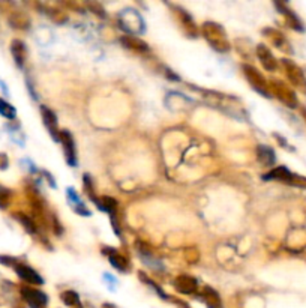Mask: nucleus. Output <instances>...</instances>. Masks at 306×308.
Returning a JSON list of instances; mask_svg holds the SVG:
<instances>
[{
  "instance_id": "a878e982",
  "label": "nucleus",
  "mask_w": 306,
  "mask_h": 308,
  "mask_svg": "<svg viewBox=\"0 0 306 308\" xmlns=\"http://www.w3.org/2000/svg\"><path fill=\"white\" fill-rule=\"evenodd\" d=\"M11 198V191L5 186L0 185V208H6L8 206V201Z\"/></svg>"
},
{
  "instance_id": "b1692460",
  "label": "nucleus",
  "mask_w": 306,
  "mask_h": 308,
  "mask_svg": "<svg viewBox=\"0 0 306 308\" xmlns=\"http://www.w3.org/2000/svg\"><path fill=\"white\" fill-rule=\"evenodd\" d=\"M15 218L26 227V230H27L29 233H35V232H36V227H35L33 220L29 218L27 215H24V214H15Z\"/></svg>"
},
{
  "instance_id": "4468645a",
  "label": "nucleus",
  "mask_w": 306,
  "mask_h": 308,
  "mask_svg": "<svg viewBox=\"0 0 306 308\" xmlns=\"http://www.w3.org/2000/svg\"><path fill=\"white\" fill-rule=\"evenodd\" d=\"M8 20H9V24L18 30H26L30 26V18L27 17L26 12H21V11H14Z\"/></svg>"
},
{
  "instance_id": "aec40b11",
  "label": "nucleus",
  "mask_w": 306,
  "mask_h": 308,
  "mask_svg": "<svg viewBox=\"0 0 306 308\" xmlns=\"http://www.w3.org/2000/svg\"><path fill=\"white\" fill-rule=\"evenodd\" d=\"M0 115H2L3 118H6V119H14L17 116V112H15L12 104H9L8 101L0 98Z\"/></svg>"
},
{
  "instance_id": "cd10ccee",
  "label": "nucleus",
  "mask_w": 306,
  "mask_h": 308,
  "mask_svg": "<svg viewBox=\"0 0 306 308\" xmlns=\"http://www.w3.org/2000/svg\"><path fill=\"white\" fill-rule=\"evenodd\" d=\"M303 116L306 118V110H303Z\"/></svg>"
},
{
  "instance_id": "0eeeda50",
  "label": "nucleus",
  "mask_w": 306,
  "mask_h": 308,
  "mask_svg": "<svg viewBox=\"0 0 306 308\" xmlns=\"http://www.w3.org/2000/svg\"><path fill=\"white\" fill-rule=\"evenodd\" d=\"M41 115H42V121H44V125L48 128L51 137H53L56 141H59L60 138V131L57 129V119H56V115L51 112L48 107L42 106L41 107Z\"/></svg>"
},
{
  "instance_id": "6e6552de",
  "label": "nucleus",
  "mask_w": 306,
  "mask_h": 308,
  "mask_svg": "<svg viewBox=\"0 0 306 308\" xmlns=\"http://www.w3.org/2000/svg\"><path fill=\"white\" fill-rule=\"evenodd\" d=\"M257 56L261 62V65L267 69V71H275L278 63L275 56L272 55V51L264 45V44H258L257 45Z\"/></svg>"
},
{
  "instance_id": "ddd939ff",
  "label": "nucleus",
  "mask_w": 306,
  "mask_h": 308,
  "mask_svg": "<svg viewBox=\"0 0 306 308\" xmlns=\"http://www.w3.org/2000/svg\"><path fill=\"white\" fill-rule=\"evenodd\" d=\"M264 179L266 181L276 179V181H281V182H290V184H293V179H296V176L287 167H276L272 172H269L267 175H264Z\"/></svg>"
},
{
  "instance_id": "39448f33",
  "label": "nucleus",
  "mask_w": 306,
  "mask_h": 308,
  "mask_svg": "<svg viewBox=\"0 0 306 308\" xmlns=\"http://www.w3.org/2000/svg\"><path fill=\"white\" fill-rule=\"evenodd\" d=\"M59 141L63 146V152H65V158L66 163L69 166H75L77 164V152H75V143H74V137L69 131L63 129L60 131V138Z\"/></svg>"
},
{
  "instance_id": "2eb2a0df",
  "label": "nucleus",
  "mask_w": 306,
  "mask_h": 308,
  "mask_svg": "<svg viewBox=\"0 0 306 308\" xmlns=\"http://www.w3.org/2000/svg\"><path fill=\"white\" fill-rule=\"evenodd\" d=\"M201 298L204 299V302L207 304L209 308H222L219 295H218L213 289H210V287H204V289H203V292H201Z\"/></svg>"
},
{
  "instance_id": "f8f14e48",
  "label": "nucleus",
  "mask_w": 306,
  "mask_h": 308,
  "mask_svg": "<svg viewBox=\"0 0 306 308\" xmlns=\"http://www.w3.org/2000/svg\"><path fill=\"white\" fill-rule=\"evenodd\" d=\"M270 87H272V90H273V93L281 99V101H284L285 104H288V106H296V99H294V95H293V92L290 90V89H287L282 83H279V81H272L270 83Z\"/></svg>"
},
{
  "instance_id": "f03ea898",
  "label": "nucleus",
  "mask_w": 306,
  "mask_h": 308,
  "mask_svg": "<svg viewBox=\"0 0 306 308\" xmlns=\"http://www.w3.org/2000/svg\"><path fill=\"white\" fill-rule=\"evenodd\" d=\"M119 23L120 27L126 32H129V35L132 33H140L144 30V21L141 18V15L134 11V9H126L119 15Z\"/></svg>"
},
{
  "instance_id": "f257e3e1",
  "label": "nucleus",
  "mask_w": 306,
  "mask_h": 308,
  "mask_svg": "<svg viewBox=\"0 0 306 308\" xmlns=\"http://www.w3.org/2000/svg\"><path fill=\"white\" fill-rule=\"evenodd\" d=\"M201 33L204 38H206V41L216 51H219V53H227V51H230L231 45L227 39V33L222 29V26H219L218 23L206 21L201 26Z\"/></svg>"
},
{
  "instance_id": "7ed1b4c3",
  "label": "nucleus",
  "mask_w": 306,
  "mask_h": 308,
  "mask_svg": "<svg viewBox=\"0 0 306 308\" xmlns=\"http://www.w3.org/2000/svg\"><path fill=\"white\" fill-rule=\"evenodd\" d=\"M243 72H245V77L248 78V81L251 83V86H252L255 90H258L260 93L269 96L267 81H266V78L261 75V72H258L252 65H243Z\"/></svg>"
},
{
  "instance_id": "20e7f679",
  "label": "nucleus",
  "mask_w": 306,
  "mask_h": 308,
  "mask_svg": "<svg viewBox=\"0 0 306 308\" xmlns=\"http://www.w3.org/2000/svg\"><path fill=\"white\" fill-rule=\"evenodd\" d=\"M21 295L32 308H45L48 302V296L44 292L32 289V287H26V286L21 287Z\"/></svg>"
},
{
  "instance_id": "a211bd4d",
  "label": "nucleus",
  "mask_w": 306,
  "mask_h": 308,
  "mask_svg": "<svg viewBox=\"0 0 306 308\" xmlns=\"http://www.w3.org/2000/svg\"><path fill=\"white\" fill-rule=\"evenodd\" d=\"M284 66L287 68L288 77L291 78V81H293L294 84H300V83L303 81L302 71H300L296 65H293V63H291V62H288V61H284Z\"/></svg>"
},
{
  "instance_id": "9d476101",
  "label": "nucleus",
  "mask_w": 306,
  "mask_h": 308,
  "mask_svg": "<svg viewBox=\"0 0 306 308\" xmlns=\"http://www.w3.org/2000/svg\"><path fill=\"white\" fill-rule=\"evenodd\" d=\"M11 53H12V58H14L17 66L23 68L24 66V62H26V58H27L26 44L21 39H14L11 42Z\"/></svg>"
},
{
  "instance_id": "bb28decb",
  "label": "nucleus",
  "mask_w": 306,
  "mask_h": 308,
  "mask_svg": "<svg viewBox=\"0 0 306 308\" xmlns=\"http://www.w3.org/2000/svg\"><path fill=\"white\" fill-rule=\"evenodd\" d=\"M8 166H9V160L6 157V153L0 152V170H6Z\"/></svg>"
},
{
  "instance_id": "423d86ee",
  "label": "nucleus",
  "mask_w": 306,
  "mask_h": 308,
  "mask_svg": "<svg viewBox=\"0 0 306 308\" xmlns=\"http://www.w3.org/2000/svg\"><path fill=\"white\" fill-rule=\"evenodd\" d=\"M14 269H15V272L18 274V277H20L23 281H26V283H29V284H33V286H41V284H44L42 277H41L35 269H32L30 266L23 265V263H17V265L14 266Z\"/></svg>"
},
{
  "instance_id": "5701e85b",
  "label": "nucleus",
  "mask_w": 306,
  "mask_h": 308,
  "mask_svg": "<svg viewBox=\"0 0 306 308\" xmlns=\"http://www.w3.org/2000/svg\"><path fill=\"white\" fill-rule=\"evenodd\" d=\"M60 298H62L63 304H65V305H69V307H74V305H78V304H80V298H78V295H77L75 292H72V290H66V292H63V293L60 295Z\"/></svg>"
},
{
  "instance_id": "412c9836",
  "label": "nucleus",
  "mask_w": 306,
  "mask_h": 308,
  "mask_svg": "<svg viewBox=\"0 0 306 308\" xmlns=\"http://www.w3.org/2000/svg\"><path fill=\"white\" fill-rule=\"evenodd\" d=\"M96 203L102 211H107V212H114V209L117 208L116 200L111 197H102V198L96 200Z\"/></svg>"
},
{
  "instance_id": "1a4fd4ad",
  "label": "nucleus",
  "mask_w": 306,
  "mask_h": 308,
  "mask_svg": "<svg viewBox=\"0 0 306 308\" xmlns=\"http://www.w3.org/2000/svg\"><path fill=\"white\" fill-rule=\"evenodd\" d=\"M174 287L183 295H192L197 290V280L191 275H179L174 280Z\"/></svg>"
},
{
  "instance_id": "dca6fc26",
  "label": "nucleus",
  "mask_w": 306,
  "mask_h": 308,
  "mask_svg": "<svg viewBox=\"0 0 306 308\" xmlns=\"http://www.w3.org/2000/svg\"><path fill=\"white\" fill-rule=\"evenodd\" d=\"M258 160L264 166H272L275 163V152L269 146H258Z\"/></svg>"
},
{
  "instance_id": "6ab92c4d",
  "label": "nucleus",
  "mask_w": 306,
  "mask_h": 308,
  "mask_svg": "<svg viewBox=\"0 0 306 308\" xmlns=\"http://www.w3.org/2000/svg\"><path fill=\"white\" fill-rule=\"evenodd\" d=\"M177 15L180 17V20H182V23H183V26L189 30V35H197V26H195V23H194V20L191 18V15L186 12V11H183V9H180V8H177Z\"/></svg>"
},
{
  "instance_id": "9b49d317",
  "label": "nucleus",
  "mask_w": 306,
  "mask_h": 308,
  "mask_svg": "<svg viewBox=\"0 0 306 308\" xmlns=\"http://www.w3.org/2000/svg\"><path fill=\"white\" fill-rule=\"evenodd\" d=\"M120 42H122V45L125 48L132 50V51H137V53H147V51H149V45L143 39H140V38H137L134 35L122 36L120 38Z\"/></svg>"
},
{
  "instance_id": "393cba45",
  "label": "nucleus",
  "mask_w": 306,
  "mask_h": 308,
  "mask_svg": "<svg viewBox=\"0 0 306 308\" xmlns=\"http://www.w3.org/2000/svg\"><path fill=\"white\" fill-rule=\"evenodd\" d=\"M264 35L275 44V45H278V47H282V41H284V36H282V33L281 32H278V30H273V29H266L264 30Z\"/></svg>"
},
{
  "instance_id": "f3484780",
  "label": "nucleus",
  "mask_w": 306,
  "mask_h": 308,
  "mask_svg": "<svg viewBox=\"0 0 306 308\" xmlns=\"http://www.w3.org/2000/svg\"><path fill=\"white\" fill-rule=\"evenodd\" d=\"M108 254V259L111 262V265L117 269V271H122V272H126L128 271V260L120 255L119 252L113 251V252H107Z\"/></svg>"
},
{
  "instance_id": "4be33fe9",
  "label": "nucleus",
  "mask_w": 306,
  "mask_h": 308,
  "mask_svg": "<svg viewBox=\"0 0 306 308\" xmlns=\"http://www.w3.org/2000/svg\"><path fill=\"white\" fill-rule=\"evenodd\" d=\"M276 6L279 8V11L285 15V17H288V20H290V23H291V26L294 27V29H299V30H302V26H300V21H299V18L293 14V11H290L287 6H284L282 3H276Z\"/></svg>"
}]
</instances>
